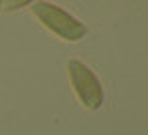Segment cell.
<instances>
[{
    "label": "cell",
    "instance_id": "1",
    "mask_svg": "<svg viewBox=\"0 0 148 135\" xmlns=\"http://www.w3.org/2000/svg\"><path fill=\"white\" fill-rule=\"evenodd\" d=\"M33 14L39 18V22L51 30L53 34H57L59 38L67 41V43H77L85 36L87 28L67 10L51 4V2H33L31 4Z\"/></svg>",
    "mask_w": 148,
    "mask_h": 135
},
{
    "label": "cell",
    "instance_id": "2",
    "mask_svg": "<svg viewBox=\"0 0 148 135\" xmlns=\"http://www.w3.org/2000/svg\"><path fill=\"white\" fill-rule=\"evenodd\" d=\"M67 71H69V81L79 103L89 111H97L103 103V89L95 73L85 63L75 59L67 63Z\"/></svg>",
    "mask_w": 148,
    "mask_h": 135
},
{
    "label": "cell",
    "instance_id": "3",
    "mask_svg": "<svg viewBox=\"0 0 148 135\" xmlns=\"http://www.w3.org/2000/svg\"><path fill=\"white\" fill-rule=\"evenodd\" d=\"M21 6H31V2H10L8 8H21Z\"/></svg>",
    "mask_w": 148,
    "mask_h": 135
},
{
    "label": "cell",
    "instance_id": "4",
    "mask_svg": "<svg viewBox=\"0 0 148 135\" xmlns=\"http://www.w3.org/2000/svg\"><path fill=\"white\" fill-rule=\"evenodd\" d=\"M0 8H2V2H0Z\"/></svg>",
    "mask_w": 148,
    "mask_h": 135
}]
</instances>
